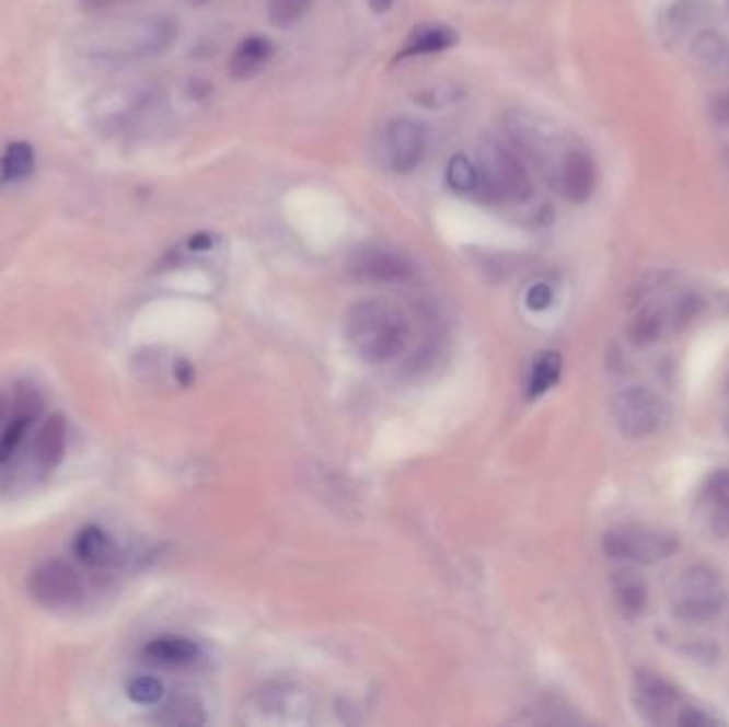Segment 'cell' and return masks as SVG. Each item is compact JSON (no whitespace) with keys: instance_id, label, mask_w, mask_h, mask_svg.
<instances>
[{"instance_id":"obj_1","label":"cell","mask_w":729,"mask_h":727,"mask_svg":"<svg viewBox=\"0 0 729 727\" xmlns=\"http://www.w3.org/2000/svg\"><path fill=\"white\" fill-rule=\"evenodd\" d=\"M180 37V26L171 15H141L94 24L81 33L83 58L101 62H128L169 51Z\"/></svg>"},{"instance_id":"obj_2","label":"cell","mask_w":729,"mask_h":727,"mask_svg":"<svg viewBox=\"0 0 729 727\" xmlns=\"http://www.w3.org/2000/svg\"><path fill=\"white\" fill-rule=\"evenodd\" d=\"M346 339L367 364L397 359L409 342V321L402 308L384 299H364L346 314Z\"/></svg>"},{"instance_id":"obj_3","label":"cell","mask_w":729,"mask_h":727,"mask_svg":"<svg viewBox=\"0 0 729 727\" xmlns=\"http://www.w3.org/2000/svg\"><path fill=\"white\" fill-rule=\"evenodd\" d=\"M478 193L493 205H521L533 197V180L521 152L508 141L485 135L476 150Z\"/></svg>"},{"instance_id":"obj_4","label":"cell","mask_w":729,"mask_h":727,"mask_svg":"<svg viewBox=\"0 0 729 727\" xmlns=\"http://www.w3.org/2000/svg\"><path fill=\"white\" fill-rule=\"evenodd\" d=\"M670 607L672 614L685 623H708L724 614L728 591L713 567H688L672 589Z\"/></svg>"},{"instance_id":"obj_5","label":"cell","mask_w":729,"mask_h":727,"mask_svg":"<svg viewBox=\"0 0 729 727\" xmlns=\"http://www.w3.org/2000/svg\"><path fill=\"white\" fill-rule=\"evenodd\" d=\"M604 551L610 559L655 566L670 559L679 551V540L672 533L648 527H616L604 535Z\"/></svg>"},{"instance_id":"obj_6","label":"cell","mask_w":729,"mask_h":727,"mask_svg":"<svg viewBox=\"0 0 729 727\" xmlns=\"http://www.w3.org/2000/svg\"><path fill=\"white\" fill-rule=\"evenodd\" d=\"M612 418L629 440H643L666 423V402L645 386H629L612 400Z\"/></svg>"},{"instance_id":"obj_7","label":"cell","mask_w":729,"mask_h":727,"mask_svg":"<svg viewBox=\"0 0 729 727\" xmlns=\"http://www.w3.org/2000/svg\"><path fill=\"white\" fill-rule=\"evenodd\" d=\"M28 591L40 607L71 608L78 607L83 600V582L80 574L58 559L37 567L28 578Z\"/></svg>"},{"instance_id":"obj_8","label":"cell","mask_w":729,"mask_h":727,"mask_svg":"<svg viewBox=\"0 0 729 727\" xmlns=\"http://www.w3.org/2000/svg\"><path fill=\"white\" fill-rule=\"evenodd\" d=\"M384 161L397 175H407L420 166L427 152V130L414 118L389 122L382 135Z\"/></svg>"},{"instance_id":"obj_9","label":"cell","mask_w":729,"mask_h":727,"mask_svg":"<svg viewBox=\"0 0 729 727\" xmlns=\"http://www.w3.org/2000/svg\"><path fill=\"white\" fill-rule=\"evenodd\" d=\"M350 272L364 282L397 284L414 278V265L409 258L380 245L359 247L350 258Z\"/></svg>"},{"instance_id":"obj_10","label":"cell","mask_w":729,"mask_h":727,"mask_svg":"<svg viewBox=\"0 0 729 727\" xmlns=\"http://www.w3.org/2000/svg\"><path fill=\"white\" fill-rule=\"evenodd\" d=\"M551 182L567 201L587 203L598 186V169L582 150H569L551 171Z\"/></svg>"},{"instance_id":"obj_11","label":"cell","mask_w":729,"mask_h":727,"mask_svg":"<svg viewBox=\"0 0 729 727\" xmlns=\"http://www.w3.org/2000/svg\"><path fill=\"white\" fill-rule=\"evenodd\" d=\"M634 702L645 719L652 724H661L676 706L679 691L659 674L640 672L634 683Z\"/></svg>"},{"instance_id":"obj_12","label":"cell","mask_w":729,"mask_h":727,"mask_svg":"<svg viewBox=\"0 0 729 727\" xmlns=\"http://www.w3.org/2000/svg\"><path fill=\"white\" fill-rule=\"evenodd\" d=\"M697 506L710 535L729 538V470H717L708 476Z\"/></svg>"},{"instance_id":"obj_13","label":"cell","mask_w":729,"mask_h":727,"mask_svg":"<svg viewBox=\"0 0 729 727\" xmlns=\"http://www.w3.org/2000/svg\"><path fill=\"white\" fill-rule=\"evenodd\" d=\"M274 54L276 45L269 37L247 35L233 49V56L229 60V76L235 81L252 80L267 69Z\"/></svg>"},{"instance_id":"obj_14","label":"cell","mask_w":729,"mask_h":727,"mask_svg":"<svg viewBox=\"0 0 729 727\" xmlns=\"http://www.w3.org/2000/svg\"><path fill=\"white\" fill-rule=\"evenodd\" d=\"M459 43V33L440 22H429L416 26L404 45L397 51V60H407V58H420V56H436L452 49Z\"/></svg>"},{"instance_id":"obj_15","label":"cell","mask_w":729,"mask_h":727,"mask_svg":"<svg viewBox=\"0 0 729 727\" xmlns=\"http://www.w3.org/2000/svg\"><path fill=\"white\" fill-rule=\"evenodd\" d=\"M146 657L164 668H182L199 657V647L184 636H162L146 647Z\"/></svg>"},{"instance_id":"obj_16","label":"cell","mask_w":729,"mask_h":727,"mask_svg":"<svg viewBox=\"0 0 729 727\" xmlns=\"http://www.w3.org/2000/svg\"><path fill=\"white\" fill-rule=\"evenodd\" d=\"M73 551L81 564L90 567L109 566L116 559V549L112 538L99 527H85L76 538Z\"/></svg>"},{"instance_id":"obj_17","label":"cell","mask_w":729,"mask_h":727,"mask_svg":"<svg viewBox=\"0 0 729 727\" xmlns=\"http://www.w3.org/2000/svg\"><path fill=\"white\" fill-rule=\"evenodd\" d=\"M67 446V425L60 414H54L39 431L35 442V457L43 470H54L60 465Z\"/></svg>"},{"instance_id":"obj_18","label":"cell","mask_w":729,"mask_h":727,"mask_svg":"<svg viewBox=\"0 0 729 727\" xmlns=\"http://www.w3.org/2000/svg\"><path fill=\"white\" fill-rule=\"evenodd\" d=\"M612 587L618 604L627 614H643L648 604V587L645 578L634 569H618L612 578Z\"/></svg>"},{"instance_id":"obj_19","label":"cell","mask_w":729,"mask_h":727,"mask_svg":"<svg viewBox=\"0 0 729 727\" xmlns=\"http://www.w3.org/2000/svg\"><path fill=\"white\" fill-rule=\"evenodd\" d=\"M35 171V150L28 141H11L0 157V184H18Z\"/></svg>"},{"instance_id":"obj_20","label":"cell","mask_w":729,"mask_h":727,"mask_svg":"<svg viewBox=\"0 0 729 727\" xmlns=\"http://www.w3.org/2000/svg\"><path fill=\"white\" fill-rule=\"evenodd\" d=\"M445 184L454 195H476L481 186L476 161L465 154H454L445 164Z\"/></svg>"},{"instance_id":"obj_21","label":"cell","mask_w":729,"mask_h":727,"mask_svg":"<svg viewBox=\"0 0 729 727\" xmlns=\"http://www.w3.org/2000/svg\"><path fill=\"white\" fill-rule=\"evenodd\" d=\"M693 54L710 71H729V41L717 33H702L693 43Z\"/></svg>"},{"instance_id":"obj_22","label":"cell","mask_w":729,"mask_h":727,"mask_svg":"<svg viewBox=\"0 0 729 727\" xmlns=\"http://www.w3.org/2000/svg\"><path fill=\"white\" fill-rule=\"evenodd\" d=\"M562 378V357L557 353L542 355L531 371L529 378V397H540L551 391Z\"/></svg>"},{"instance_id":"obj_23","label":"cell","mask_w":729,"mask_h":727,"mask_svg":"<svg viewBox=\"0 0 729 727\" xmlns=\"http://www.w3.org/2000/svg\"><path fill=\"white\" fill-rule=\"evenodd\" d=\"M312 0H269V22L278 28H290L310 9Z\"/></svg>"},{"instance_id":"obj_24","label":"cell","mask_w":729,"mask_h":727,"mask_svg":"<svg viewBox=\"0 0 729 727\" xmlns=\"http://www.w3.org/2000/svg\"><path fill=\"white\" fill-rule=\"evenodd\" d=\"M463 96H465L463 88L445 83V85H436V88L423 90L420 94L414 96V101L420 103L423 107H429V109H442V107L459 103Z\"/></svg>"},{"instance_id":"obj_25","label":"cell","mask_w":729,"mask_h":727,"mask_svg":"<svg viewBox=\"0 0 729 727\" xmlns=\"http://www.w3.org/2000/svg\"><path fill=\"white\" fill-rule=\"evenodd\" d=\"M126 693H128V697L135 704L152 706V704L161 702L162 695H164V688H162L161 681L154 679V677H137V679H132L128 683Z\"/></svg>"},{"instance_id":"obj_26","label":"cell","mask_w":729,"mask_h":727,"mask_svg":"<svg viewBox=\"0 0 729 727\" xmlns=\"http://www.w3.org/2000/svg\"><path fill=\"white\" fill-rule=\"evenodd\" d=\"M31 420H33V416L20 412L9 423V427L2 431V436H0V463H7L15 454V448L22 442V438H24Z\"/></svg>"},{"instance_id":"obj_27","label":"cell","mask_w":729,"mask_h":727,"mask_svg":"<svg viewBox=\"0 0 729 727\" xmlns=\"http://www.w3.org/2000/svg\"><path fill=\"white\" fill-rule=\"evenodd\" d=\"M166 724L175 726H197L202 724L201 708L190 700H175L164 708Z\"/></svg>"},{"instance_id":"obj_28","label":"cell","mask_w":729,"mask_h":727,"mask_svg":"<svg viewBox=\"0 0 729 727\" xmlns=\"http://www.w3.org/2000/svg\"><path fill=\"white\" fill-rule=\"evenodd\" d=\"M525 301L526 305H529V310H533V312H542V310H546V308L553 303V288L544 282L533 284V286L526 290Z\"/></svg>"},{"instance_id":"obj_29","label":"cell","mask_w":729,"mask_h":727,"mask_svg":"<svg viewBox=\"0 0 729 727\" xmlns=\"http://www.w3.org/2000/svg\"><path fill=\"white\" fill-rule=\"evenodd\" d=\"M676 722H679L681 726L687 727H713L719 724L713 715H708V713L702 711V708H693V706L681 708Z\"/></svg>"},{"instance_id":"obj_30","label":"cell","mask_w":729,"mask_h":727,"mask_svg":"<svg viewBox=\"0 0 729 727\" xmlns=\"http://www.w3.org/2000/svg\"><path fill=\"white\" fill-rule=\"evenodd\" d=\"M190 250H197V252H201V250H209L211 245H213V238L211 235H207V233H199V235H195L193 240H190Z\"/></svg>"},{"instance_id":"obj_31","label":"cell","mask_w":729,"mask_h":727,"mask_svg":"<svg viewBox=\"0 0 729 727\" xmlns=\"http://www.w3.org/2000/svg\"><path fill=\"white\" fill-rule=\"evenodd\" d=\"M175 376H177V380L186 386V384H190V380H193V376H195V371H193V367L188 364H177V371H175Z\"/></svg>"},{"instance_id":"obj_32","label":"cell","mask_w":729,"mask_h":727,"mask_svg":"<svg viewBox=\"0 0 729 727\" xmlns=\"http://www.w3.org/2000/svg\"><path fill=\"white\" fill-rule=\"evenodd\" d=\"M393 4H395V0H369V7H371L375 13H386Z\"/></svg>"},{"instance_id":"obj_33","label":"cell","mask_w":729,"mask_h":727,"mask_svg":"<svg viewBox=\"0 0 729 727\" xmlns=\"http://www.w3.org/2000/svg\"><path fill=\"white\" fill-rule=\"evenodd\" d=\"M118 0H81V4L85 9H101V7H107V4H114Z\"/></svg>"},{"instance_id":"obj_34","label":"cell","mask_w":729,"mask_h":727,"mask_svg":"<svg viewBox=\"0 0 729 727\" xmlns=\"http://www.w3.org/2000/svg\"><path fill=\"white\" fill-rule=\"evenodd\" d=\"M190 4H197V7H201V4H209V2H216V0H188Z\"/></svg>"},{"instance_id":"obj_35","label":"cell","mask_w":729,"mask_h":727,"mask_svg":"<svg viewBox=\"0 0 729 727\" xmlns=\"http://www.w3.org/2000/svg\"><path fill=\"white\" fill-rule=\"evenodd\" d=\"M728 395H729V380H728Z\"/></svg>"},{"instance_id":"obj_36","label":"cell","mask_w":729,"mask_h":727,"mask_svg":"<svg viewBox=\"0 0 729 727\" xmlns=\"http://www.w3.org/2000/svg\"><path fill=\"white\" fill-rule=\"evenodd\" d=\"M728 4H729V0H728Z\"/></svg>"}]
</instances>
